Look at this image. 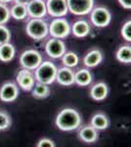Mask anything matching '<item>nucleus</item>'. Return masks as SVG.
I'll return each instance as SVG.
<instances>
[{"mask_svg":"<svg viewBox=\"0 0 131 147\" xmlns=\"http://www.w3.org/2000/svg\"><path fill=\"white\" fill-rule=\"evenodd\" d=\"M50 94V88L47 84L37 82L32 87V96L37 99H43L48 97Z\"/></svg>","mask_w":131,"mask_h":147,"instance_id":"nucleus-21","label":"nucleus"},{"mask_svg":"<svg viewBox=\"0 0 131 147\" xmlns=\"http://www.w3.org/2000/svg\"><path fill=\"white\" fill-rule=\"evenodd\" d=\"M10 17V10H9L7 5L4 3H0V25L6 24L9 21Z\"/></svg>","mask_w":131,"mask_h":147,"instance_id":"nucleus-26","label":"nucleus"},{"mask_svg":"<svg viewBox=\"0 0 131 147\" xmlns=\"http://www.w3.org/2000/svg\"><path fill=\"white\" fill-rule=\"evenodd\" d=\"M121 36L126 41H131V21H126L121 28Z\"/></svg>","mask_w":131,"mask_h":147,"instance_id":"nucleus-28","label":"nucleus"},{"mask_svg":"<svg viewBox=\"0 0 131 147\" xmlns=\"http://www.w3.org/2000/svg\"><path fill=\"white\" fill-rule=\"evenodd\" d=\"M68 9L77 16L89 14L94 8V0H67Z\"/></svg>","mask_w":131,"mask_h":147,"instance_id":"nucleus-7","label":"nucleus"},{"mask_svg":"<svg viewBox=\"0 0 131 147\" xmlns=\"http://www.w3.org/2000/svg\"><path fill=\"white\" fill-rule=\"evenodd\" d=\"M28 15L32 19H42L46 15V4L44 0H30L27 4Z\"/></svg>","mask_w":131,"mask_h":147,"instance_id":"nucleus-10","label":"nucleus"},{"mask_svg":"<svg viewBox=\"0 0 131 147\" xmlns=\"http://www.w3.org/2000/svg\"><path fill=\"white\" fill-rule=\"evenodd\" d=\"M56 80L64 86L73 85L75 84V73L71 68L63 67L57 71Z\"/></svg>","mask_w":131,"mask_h":147,"instance_id":"nucleus-13","label":"nucleus"},{"mask_svg":"<svg viewBox=\"0 0 131 147\" xmlns=\"http://www.w3.org/2000/svg\"><path fill=\"white\" fill-rule=\"evenodd\" d=\"M116 57L120 63L130 64L131 62V47L130 45H123L116 51Z\"/></svg>","mask_w":131,"mask_h":147,"instance_id":"nucleus-22","label":"nucleus"},{"mask_svg":"<svg viewBox=\"0 0 131 147\" xmlns=\"http://www.w3.org/2000/svg\"><path fill=\"white\" fill-rule=\"evenodd\" d=\"M81 125V117L77 110L65 108L61 110L56 117V125L63 131H73Z\"/></svg>","mask_w":131,"mask_h":147,"instance_id":"nucleus-1","label":"nucleus"},{"mask_svg":"<svg viewBox=\"0 0 131 147\" xmlns=\"http://www.w3.org/2000/svg\"><path fill=\"white\" fill-rule=\"evenodd\" d=\"M108 85L105 82H98L92 86L91 90H90V96L95 101H102L108 96Z\"/></svg>","mask_w":131,"mask_h":147,"instance_id":"nucleus-17","label":"nucleus"},{"mask_svg":"<svg viewBox=\"0 0 131 147\" xmlns=\"http://www.w3.org/2000/svg\"><path fill=\"white\" fill-rule=\"evenodd\" d=\"M10 15L16 20H24L28 16L27 5L15 4L10 10Z\"/></svg>","mask_w":131,"mask_h":147,"instance_id":"nucleus-23","label":"nucleus"},{"mask_svg":"<svg viewBox=\"0 0 131 147\" xmlns=\"http://www.w3.org/2000/svg\"><path fill=\"white\" fill-rule=\"evenodd\" d=\"M11 39V32L4 25H0V45L8 43Z\"/></svg>","mask_w":131,"mask_h":147,"instance_id":"nucleus-27","label":"nucleus"},{"mask_svg":"<svg viewBox=\"0 0 131 147\" xmlns=\"http://www.w3.org/2000/svg\"><path fill=\"white\" fill-rule=\"evenodd\" d=\"M48 34L54 38H66L71 34V26L65 19L56 18L48 26Z\"/></svg>","mask_w":131,"mask_h":147,"instance_id":"nucleus-4","label":"nucleus"},{"mask_svg":"<svg viewBox=\"0 0 131 147\" xmlns=\"http://www.w3.org/2000/svg\"><path fill=\"white\" fill-rule=\"evenodd\" d=\"M90 20L95 27L105 28L110 25L112 21V14L105 7H96L90 12Z\"/></svg>","mask_w":131,"mask_h":147,"instance_id":"nucleus-6","label":"nucleus"},{"mask_svg":"<svg viewBox=\"0 0 131 147\" xmlns=\"http://www.w3.org/2000/svg\"><path fill=\"white\" fill-rule=\"evenodd\" d=\"M58 69L50 61H44L35 69L34 79L37 82L44 84H51L56 80V75Z\"/></svg>","mask_w":131,"mask_h":147,"instance_id":"nucleus-2","label":"nucleus"},{"mask_svg":"<svg viewBox=\"0 0 131 147\" xmlns=\"http://www.w3.org/2000/svg\"><path fill=\"white\" fill-rule=\"evenodd\" d=\"M15 47L11 43H4L0 45V61L4 63H8L13 60L15 57Z\"/></svg>","mask_w":131,"mask_h":147,"instance_id":"nucleus-18","label":"nucleus"},{"mask_svg":"<svg viewBox=\"0 0 131 147\" xmlns=\"http://www.w3.org/2000/svg\"><path fill=\"white\" fill-rule=\"evenodd\" d=\"M62 61L65 67L68 68H73L77 67L78 62H79V58H78L77 54L75 52H66L63 56H62Z\"/></svg>","mask_w":131,"mask_h":147,"instance_id":"nucleus-24","label":"nucleus"},{"mask_svg":"<svg viewBox=\"0 0 131 147\" xmlns=\"http://www.w3.org/2000/svg\"><path fill=\"white\" fill-rule=\"evenodd\" d=\"M103 60V54L99 49H92L84 56L83 63L88 68H94L98 66Z\"/></svg>","mask_w":131,"mask_h":147,"instance_id":"nucleus-15","label":"nucleus"},{"mask_svg":"<svg viewBox=\"0 0 131 147\" xmlns=\"http://www.w3.org/2000/svg\"><path fill=\"white\" fill-rule=\"evenodd\" d=\"M118 2L124 9L131 8V0H118Z\"/></svg>","mask_w":131,"mask_h":147,"instance_id":"nucleus-30","label":"nucleus"},{"mask_svg":"<svg viewBox=\"0 0 131 147\" xmlns=\"http://www.w3.org/2000/svg\"><path fill=\"white\" fill-rule=\"evenodd\" d=\"M26 32L32 39H43L48 34V24L42 19H32L27 24Z\"/></svg>","mask_w":131,"mask_h":147,"instance_id":"nucleus-3","label":"nucleus"},{"mask_svg":"<svg viewBox=\"0 0 131 147\" xmlns=\"http://www.w3.org/2000/svg\"><path fill=\"white\" fill-rule=\"evenodd\" d=\"M16 80L21 88L27 91L32 90L35 84L34 76L32 75V73L30 70H27V69H23V70L19 71L17 74Z\"/></svg>","mask_w":131,"mask_h":147,"instance_id":"nucleus-11","label":"nucleus"},{"mask_svg":"<svg viewBox=\"0 0 131 147\" xmlns=\"http://www.w3.org/2000/svg\"><path fill=\"white\" fill-rule=\"evenodd\" d=\"M46 10L50 16L55 18H62L69 12L67 0H47Z\"/></svg>","mask_w":131,"mask_h":147,"instance_id":"nucleus-9","label":"nucleus"},{"mask_svg":"<svg viewBox=\"0 0 131 147\" xmlns=\"http://www.w3.org/2000/svg\"><path fill=\"white\" fill-rule=\"evenodd\" d=\"M45 51L51 58H61L66 53V44L62 39L52 37L45 44Z\"/></svg>","mask_w":131,"mask_h":147,"instance_id":"nucleus-8","label":"nucleus"},{"mask_svg":"<svg viewBox=\"0 0 131 147\" xmlns=\"http://www.w3.org/2000/svg\"><path fill=\"white\" fill-rule=\"evenodd\" d=\"M42 63V56L37 50L28 49L24 51L20 56V64L24 69L27 70H35Z\"/></svg>","mask_w":131,"mask_h":147,"instance_id":"nucleus-5","label":"nucleus"},{"mask_svg":"<svg viewBox=\"0 0 131 147\" xmlns=\"http://www.w3.org/2000/svg\"><path fill=\"white\" fill-rule=\"evenodd\" d=\"M11 118L5 111H0V130H5L11 125Z\"/></svg>","mask_w":131,"mask_h":147,"instance_id":"nucleus-25","label":"nucleus"},{"mask_svg":"<svg viewBox=\"0 0 131 147\" xmlns=\"http://www.w3.org/2000/svg\"><path fill=\"white\" fill-rule=\"evenodd\" d=\"M11 1H13V0H0V3L6 4V3H9V2H11Z\"/></svg>","mask_w":131,"mask_h":147,"instance_id":"nucleus-32","label":"nucleus"},{"mask_svg":"<svg viewBox=\"0 0 131 147\" xmlns=\"http://www.w3.org/2000/svg\"><path fill=\"white\" fill-rule=\"evenodd\" d=\"M90 30L91 28H90V25L88 22L84 20H78L73 25L71 32L75 36L78 37V38H82L90 34Z\"/></svg>","mask_w":131,"mask_h":147,"instance_id":"nucleus-14","label":"nucleus"},{"mask_svg":"<svg viewBox=\"0 0 131 147\" xmlns=\"http://www.w3.org/2000/svg\"><path fill=\"white\" fill-rule=\"evenodd\" d=\"M16 2V4H24V5H27L30 0H13Z\"/></svg>","mask_w":131,"mask_h":147,"instance_id":"nucleus-31","label":"nucleus"},{"mask_svg":"<svg viewBox=\"0 0 131 147\" xmlns=\"http://www.w3.org/2000/svg\"><path fill=\"white\" fill-rule=\"evenodd\" d=\"M36 147H56L53 140L49 138H41L37 142Z\"/></svg>","mask_w":131,"mask_h":147,"instance_id":"nucleus-29","label":"nucleus"},{"mask_svg":"<svg viewBox=\"0 0 131 147\" xmlns=\"http://www.w3.org/2000/svg\"><path fill=\"white\" fill-rule=\"evenodd\" d=\"M78 136L82 141L86 143H93L98 139V131L92 125H85L80 129Z\"/></svg>","mask_w":131,"mask_h":147,"instance_id":"nucleus-16","label":"nucleus"},{"mask_svg":"<svg viewBox=\"0 0 131 147\" xmlns=\"http://www.w3.org/2000/svg\"><path fill=\"white\" fill-rule=\"evenodd\" d=\"M91 125L97 130L106 129L109 127V120L107 116L103 113L95 114L91 119Z\"/></svg>","mask_w":131,"mask_h":147,"instance_id":"nucleus-20","label":"nucleus"},{"mask_svg":"<svg viewBox=\"0 0 131 147\" xmlns=\"http://www.w3.org/2000/svg\"><path fill=\"white\" fill-rule=\"evenodd\" d=\"M19 88L14 82H6L0 88V99L4 102H13L18 98Z\"/></svg>","mask_w":131,"mask_h":147,"instance_id":"nucleus-12","label":"nucleus"},{"mask_svg":"<svg viewBox=\"0 0 131 147\" xmlns=\"http://www.w3.org/2000/svg\"><path fill=\"white\" fill-rule=\"evenodd\" d=\"M92 82V75L87 69H81L75 74V84L80 86H87Z\"/></svg>","mask_w":131,"mask_h":147,"instance_id":"nucleus-19","label":"nucleus"}]
</instances>
